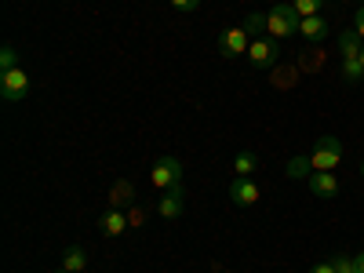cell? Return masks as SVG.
Returning a JSON list of instances; mask_svg holds the SVG:
<instances>
[{
    "instance_id": "27",
    "label": "cell",
    "mask_w": 364,
    "mask_h": 273,
    "mask_svg": "<svg viewBox=\"0 0 364 273\" xmlns=\"http://www.w3.org/2000/svg\"><path fill=\"white\" fill-rule=\"evenodd\" d=\"M360 178H364V161H360Z\"/></svg>"
},
{
    "instance_id": "17",
    "label": "cell",
    "mask_w": 364,
    "mask_h": 273,
    "mask_svg": "<svg viewBox=\"0 0 364 273\" xmlns=\"http://www.w3.org/2000/svg\"><path fill=\"white\" fill-rule=\"evenodd\" d=\"M8 70H18V51L11 44L0 48V73H8Z\"/></svg>"
},
{
    "instance_id": "30",
    "label": "cell",
    "mask_w": 364,
    "mask_h": 273,
    "mask_svg": "<svg viewBox=\"0 0 364 273\" xmlns=\"http://www.w3.org/2000/svg\"><path fill=\"white\" fill-rule=\"evenodd\" d=\"M360 4H364V0H360Z\"/></svg>"
},
{
    "instance_id": "2",
    "label": "cell",
    "mask_w": 364,
    "mask_h": 273,
    "mask_svg": "<svg viewBox=\"0 0 364 273\" xmlns=\"http://www.w3.org/2000/svg\"><path fill=\"white\" fill-rule=\"evenodd\" d=\"M339 164H343V142L336 135H321L317 146H314V154H310V168L314 171H331Z\"/></svg>"
},
{
    "instance_id": "15",
    "label": "cell",
    "mask_w": 364,
    "mask_h": 273,
    "mask_svg": "<svg viewBox=\"0 0 364 273\" xmlns=\"http://www.w3.org/2000/svg\"><path fill=\"white\" fill-rule=\"evenodd\" d=\"M343 80H346V84H360V80H364L360 58H343Z\"/></svg>"
},
{
    "instance_id": "22",
    "label": "cell",
    "mask_w": 364,
    "mask_h": 273,
    "mask_svg": "<svg viewBox=\"0 0 364 273\" xmlns=\"http://www.w3.org/2000/svg\"><path fill=\"white\" fill-rule=\"evenodd\" d=\"M171 8L182 11V15H193V11L200 8V0H171Z\"/></svg>"
},
{
    "instance_id": "26",
    "label": "cell",
    "mask_w": 364,
    "mask_h": 273,
    "mask_svg": "<svg viewBox=\"0 0 364 273\" xmlns=\"http://www.w3.org/2000/svg\"><path fill=\"white\" fill-rule=\"evenodd\" d=\"M353 259H357V273H364V252H360V255H353Z\"/></svg>"
},
{
    "instance_id": "25",
    "label": "cell",
    "mask_w": 364,
    "mask_h": 273,
    "mask_svg": "<svg viewBox=\"0 0 364 273\" xmlns=\"http://www.w3.org/2000/svg\"><path fill=\"white\" fill-rule=\"evenodd\" d=\"M353 29L360 33V41H364V4L357 8V15H353Z\"/></svg>"
},
{
    "instance_id": "24",
    "label": "cell",
    "mask_w": 364,
    "mask_h": 273,
    "mask_svg": "<svg viewBox=\"0 0 364 273\" xmlns=\"http://www.w3.org/2000/svg\"><path fill=\"white\" fill-rule=\"evenodd\" d=\"M310 273H336V262H331V259H324V262H314V266H310Z\"/></svg>"
},
{
    "instance_id": "12",
    "label": "cell",
    "mask_w": 364,
    "mask_h": 273,
    "mask_svg": "<svg viewBox=\"0 0 364 273\" xmlns=\"http://www.w3.org/2000/svg\"><path fill=\"white\" fill-rule=\"evenodd\" d=\"M63 269H66V273H84V269H87V252H84L80 245H70V248L63 252Z\"/></svg>"
},
{
    "instance_id": "19",
    "label": "cell",
    "mask_w": 364,
    "mask_h": 273,
    "mask_svg": "<svg viewBox=\"0 0 364 273\" xmlns=\"http://www.w3.org/2000/svg\"><path fill=\"white\" fill-rule=\"evenodd\" d=\"M245 29H248V37L255 41V37L262 33V29H266V15H262V11H252V15L245 18Z\"/></svg>"
},
{
    "instance_id": "13",
    "label": "cell",
    "mask_w": 364,
    "mask_h": 273,
    "mask_svg": "<svg viewBox=\"0 0 364 273\" xmlns=\"http://www.w3.org/2000/svg\"><path fill=\"white\" fill-rule=\"evenodd\" d=\"M299 33L306 37V41H324V37H328V22H324L321 15H310V18L299 22Z\"/></svg>"
},
{
    "instance_id": "6",
    "label": "cell",
    "mask_w": 364,
    "mask_h": 273,
    "mask_svg": "<svg viewBox=\"0 0 364 273\" xmlns=\"http://www.w3.org/2000/svg\"><path fill=\"white\" fill-rule=\"evenodd\" d=\"M29 95V77L26 70H8V73H0V99L4 102H22Z\"/></svg>"
},
{
    "instance_id": "11",
    "label": "cell",
    "mask_w": 364,
    "mask_h": 273,
    "mask_svg": "<svg viewBox=\"0 0 364 273\" xmlns=\"http://www.w3.org/2000/svg\"><path fill=\"white\" fill-rule=\"evenodd\" d=\"M339 51H343V58H360V51H364V41H360V33H357L353 26L339 33Z\"/></svg>"
},
{
    "instance_id": "4",
    "label": "cell",
    "mask_w": 364,
    "mask_h": 273,
    "mask_svg": "<svg viewBox=\"0 0 364 273\" xmlns=\"http://www.w3.org/2000/svg\"><path fill=\"white\" fill-rule=\"evenodd\" d=\"M277 58H281V41H273V37H255V41H252L248 63H252L255 70H269Z\"/></svg>"
},
{
    "instance_id": "20",
    "label": "cell",
    "mask_w": 364,
    "mask_h": 273,
    "mask_svg": "<svg viewBox=\"0 0 364 273\" xmlns=\"http://www.w3.org/2000/svg\"><path fill=\"white\" fill-rule=\"evenodd\" d=\"M331 262H336V273H357V259L353 255H336Z\"/></svg>"
},
{
    "instance_id": "1",
    "label": "cell",
    "mask_w": 364,
    "mask_h": 273,
    "mask_svg": "<svg viewBox=\"0 0 364 273\" xmlns=\"http://www.w3.org/2000/svg\"><path fill=\"white\" fill-rule=\"evenodd\" d=\"M299 11L291 8V0H281L273 11H266V33L273 37V41H288V37H295L299 33Z\"/></svg>"
},
{
    "instance_id": "10",
    "label": "cell",
    "mask_w": 364,
    "mask_h": 273,
    "mask_svg": "<svg viewBox=\"0 0 364 273\" xmlns=\"http://www.w3.org/2000/svg\"><path fill=\"white\" fill-rule=\"evenodd\" d=\"M306 182H310L314 197H336V193H339V178L331 175V171H314Z\"/></svg>"
},
{
    "instance_id": "28",
    "label": "cell",
    "mask_w": 364,
    "mask_h": 273,
    "mask_svg": "<svg viewBox=\"0 0 364 273\" xmlns=\"http://www.w3.org/2000/svg\"><path fill=\"white\" fill-rule=\"evenodd\" d=\"M55 273H66V269H63V266H58V269H55Z\"/></svg>"
},
{
    "instance_id": "14",
    "label": "cell",
    "mask_w": 364,
    "mask_h": 273,
    "mask_svg": "<svg viewBox=\"0 0 364 273\" xmlns=\"http://www.w3.org/2000/svg\"><path fill=\"white\" fill-rule=\"evenodd\" d=\"M255 168H259V157L252 154V149H240V154H237V161H233V171H237V178H252V175H255Z\"/></svg>"
},
{
    "instance_id": "29",
    "label": "cell",
    "mask_w": 364,
    "mask_h": 273,
    "mask_svg": "<svg viewBox=\"0 0 364 273\" xmlns=\"http://www.w3.org/2000/svg\"><path fill=\"white\" fill-rule=\"evenodd\" d=\"M360 66H364V51H360Z\"/></svg>"
},
{
    "instance_id": "16",
    "label": "cell",
    "mask_w": 364,
    "mask_h": 273,
    "mask_svg": "<svg viewBox=\"0 0 364 273\" xmlns=\"http://www.w3.org/2000/svg\"><path fill=\"white\" fill-rule=\"evenodd\" d=\"M291 8L299 11V18H310V15H321L324 0H291Z\"/></svg>"
},
{
    "instance_id": "21",
    "label": "cell",
    "mask_w": 364,
    "mask_h": 273,
    "mask_svg": "<svg viewBox=\"0 0 364 273\" xmlns=\"http://www.w3.org/2000/svg\"><path fill=\"white\" fill-rule=\"evenodd\" d=\"M128 200H132V186H128V182H120L117 197H109V208H120V204H128Z\"/></svg>"
},
{
    "instance_id": "7",
    "label": "cell",
    "mask_w": 364,
    "mask_h": 273,
    "mask_svg": "<svg viewBox=\"0 0 364 273\" xmlns=\"http://www.w3.org/2000/svg\"><path fill=\"white\" fill-rule=\"evenodd\" d=\"M226 193H230V200H233L237 208H252V204H259V186H255L252 178H233Z\"/></svg>"
},
{
    "instance_id": "3",
    "label": "cell",
    "mask_w": 364,
    "mask_h": 273,
    "mask_svg": "<svg viewBox=\"0 0 364 273\" xmlns=\"http://www.w3.org/2000/svg\"><path fill=\"white\" fill-rule=\"evenodd\" d=\"M149 182H154L161 193L182 186V164H178V157H157L154 168H149Z\"/></svg>"
},
{
    "instance_id": "5",
    "label": "cell",
    "mask_w": 364,
    "mask_h": 273,
    "mask_svg": "<svg viewBox=\"0 0 364 273\" xmlns=\"http://www.w3.org/2000/svg\"><path fill=\"white\" fill-rule=\"evenodd\" d=\"M248 48H252V37H248L245 26H233V29H223L219 33L223 58H240V55H248Z\"/></svg>"
},
{
    "instance_id": "18",
    "label": "cell",
    "mask_w": 364,
    "mask_h": 273,
    "mask_svg": "<svg viewBox=\"0 0 364 273\" xmlns=\"http://www.w3.org/2000/svg\"><path fill=\"white\" fill-rule=\"evenodd\" d=\"M288 175H291V178H310V175H314L310 157H295V161L288 164Z\"/></svg>"
},
{
    "instance_id": "8",
    "label": "cell",
    "mask_w": 364,
    "mask_h": 273,
    "mask_svg": "<svg viewBox=\"0 0 364 273\" xmlns=\"http://www.w3.org/2000/svg\"><path fill=\"white\" fill-rule=\"evenodd\" d=\"M157 211H161L164 219H182V211H186V190H182V186L168 190V193L157 200Z\"/></svg>"
},
{
    "instance_id": "9",
    "label": "cell",
    "mask_w": 364,
    "mask_h": 273,
    "mask_svg": "<svg viewBox=\"0 0 364 273\" xmlns=\"http://www.w3.org/2000/svg\"><path fill=\"white\" fill-rule=\"evenodd\" d=\"M99 230H102V237H120L124 230H132V223H128V215L120 208H109L106 215L99 219Z\"/></svg>"
},
{
    "instance_id": "23",
    "label": "cell",
    "mask_w": 364,
    "mask_h": 273,
    "mask_svg": "<svg viewBox=\"0 0 364 273\" xmlns=\"http://www.w3.org/2000/svg\"><path fill=\"white\" fill-rule=\"evenodd\" d=\"M128 223H132V230H139V226L146 223V211H142V208H132V211H128Z\"/></svg>"
}]
</instances>
